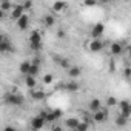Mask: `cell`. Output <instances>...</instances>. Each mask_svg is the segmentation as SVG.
I'll return each mask as SVG.
<instances>
[{
    "label": "cell",
    "mask_w": 131,
    "mask_h": 131,
    "mask_svg": "<svg viewBox=\"0 0 131 131\" xmlns=\"http://www.w3.org/2000/svg\"><path fill=\"white\" fill-rule=\"evenodd\" d=\"M3 100H5L6 105H11V106H20V105H23V102H25L23 96L19 94V93H8V94H5Z\"/></svg>",
    "instance_id": "obj_1"
},
{
    "label": "cell",
    "mask_w": 131,
    "mask_h": 131,
    "mask_svg": "<svg viewBox=\"0 0 131 131\" xmlns=\"http://www.w3.org/2000/svg\"><path fill=\"white\" fill-rule=\"evenodd\" d=\"M29 46H31V49H34V51H39V49L42 48V37H40V31L34 29V31L31 32V36H29Z\"/></svg>",
    "instance_id": "obj_2"
},
{
    "label": "cell",
    "mask_w": 131,
    "mask_h": 131,
    "mask_svg": "<svg viewBox=\"0 0 131 131\" xmlns=\"http://www.w3.org/2000/svg\"><path fill=\"white\" fill-rule=\"evenodd\" d=\"M117 106H119V114L129 119V116H131V103L126 99H123V100L117 102Z\"/></svg>",
    "instance_id": "obj_3"
},
{
    "label": "cell",
    "mask_w": 131,
    "mask_h": 131,
    "mask_svg": "<svg viewBox=\"0 0 131 131\" xmlns=\"http://www.w3.org/2000/svg\"><path fill=\"white\" fill-rule=\"evenodd\" d=\"M86 48H88V51H91V52H100V51L105 48V43H103L100 39H91V40L86 43Z\"/></svg>",
    "instance_id": "obj_4"
},
{
    "label": "cell",
    "mask_w": 131,
    "mask_h": 131,
    "mask_svg": "<svg viewBox=\"0 0 131 131\" xmlns=\"http://www.w3.org/2000/svg\"><path fill=\"white\" fill-rule=\"evenodd\" d=\"M45 125H46V122H45L42 117H39V116H34V117L29 120V126H31L34 131H39V129H42Z\"/></svg>",
    "instance_id": "obj_5"
},
{
    "label": "cell",
    "mask_w": 131,
    "mask_h": 131,
    "mask_svg": "<svg viewBox=\"0 0 131 131\" xmlns=\"http://www.w3.org/2000/svg\"><path fill=\"white\" fill-rule=\"evenodd\" d=\"M16 25H17V28H19L20 31L28 29V26H29V16L25 13L20 19H17V20H16Z\"/></svg>",
    "instance_id": "obj_6"
},
{
    "label": "cell",
    "mask_w": 131,
    "mask_h": 131,
    "mask_svg": "<svg viewBox=\"0 0 131 131\" xmlns=\"http://www.w3.org/2000/svg\"><path fill=\"white\" fill-rule=\"evenodd\" d=\"M105 32V26L103 23H96L91 29V39H100Z\"/></svg>",
    "instance_id": "obj_7"
},
{
    "label": "cell",
    "mask_w": 131,
    "mask_h": 131,
    "mask_svg": "<svg viewBox=\"0 0 131 131\" xmlns=\"http://www.w3.org/2000/svg\"><path fill=\"white\" fill-rule=\"evenodd\" d=\"M60 116H62V111H60V110H52V111H48L45 122H46V123H56V122L60 119Z\"/></svg>",
    "instance_id": "obj_8"
},
{
    "label": "cell",
    "mask_w": 131,
    "mask_h": 131,
    "mask_svg": "<svg viewBox=\"0 0 131 131\" xmlns=\"http://www.w3.org/2000/svg\"><path fill=\"white\" fill-rule=\"evenodd\" d=\"M8 51H13V45L3 34H0V52H8Z\"/></svg>",
    "instance_id": "obj_9"
},
{
    "label": "cell",
    "mask_w": 131,
    "mask_h": 131,
    "mask_svg": "<svg viewBox=\"0 0 131 131\" xmlns=\"http://www.w3.org/2000/svg\"><path fill=\"white\" fill-rule=\"evenodd\" d=\"M91 114H93V120H94L96 123H102V122H105L106 117H108V111H105V110H99V111L91 113Z\"/></svg>",
    "instance_id": "obj_10"
},
{
    "label": "cell",
    "mask_w": 131,
    "mask_h": 131,
    "mask_svg": "<svg viewBox=\"0 0 131 131\" xmlns=\"http://www.w3.org/2000/svg\"><path fill=\"white\" fill-rule=\"evenodd\" d=\"M123 45L122 43H119V42H113L111 45H110V52L113 54V56H122L123 54Z\"/></svg>",
    "instance_id": "obj_11"
},
{
    "label": "cell",
    "mask_w": 131,
    "mask_h": 131,
    "mask_svg": "<svg viewBox=\"0 0 131 131\" xmlns=\"http://www.w3.org/2000/svg\"><path fill=\"white\" fill-rule=\"evenodd\" d=\"M23 14H25V9H23L22 3H20V5H14V6H13V9H11V19L17 20V19H20Z\"/></svg>",
    "instance_id": "obj_12"
},
{
    "label": "cell",
    "mask_w": 131,
    "mask_h": 131,
    "mask_svg": "<svg viewBox=\"0 0 131 131\" xmlns=\"http://www.w3.org/2000/svg\"><path fill=\"white\" fill-rule=\"evenodd\" d=\"M88 110H90L91 113H96V111L102 110V100H100V99H97V97L91 99V100H90V103H88Z\"/></svg>",
    "instance_id": "obj_13"
},
{
    "label": "cell",
    "mask_w": 131,
    "mask_h": 131,
    "mask_svg": "<svg viewBox=\"0 0 131 131\" xmlns=\"http://www.w3.org/2000/svg\"><path fill=\"white\" fill-rule=\"evenodd\" d=\"M67 71H68V76L71 79H77L79 76H82V68L80 67H76V65H70V68Z\"/></svg>",
    "instance_id": "obj_14"
},
{
    "label": "cell",
    "mask_w": 131,
    "mask_h": 131,
    "mask_svg": "<svg viewBox=\"0 0 131 131\" xmlns=\"http://www.w3.org/2000/svg\"><path fill=\"white\" fill-rule=\"evenodd\" d=\"M46 97V93L43 91V90H39V88H34V90H31V99L32 100H43Z\"/></svg>",
    "instance_id": "obj_15"
},
{
    "label": "cell",
    "mask_w": 131,
    "mask_h": 131,
    "mask_svg": "<svg viewBox=\"0 0 131 131\" xmlns=\"http://www.w3.org/2000/svg\"><path fill=\"white\" fill-rule=\"evenodd\" d=\"M67 6H68V3H65V2H54V3H51L52 13H63L65 9H67Z\"/></svg>",
    "instance_id": "obj_16"
},
{
    "label": "cell",
    "mask_w": 131,
    "mask_h": 131,
    "mask_svg": "<svg viewBox=\"0 0 131 131\" xmlns=\"http://www.w3.org/2000/svg\"><path fill=\"white\" fill-rule=\"evenodd\" d=\"M79 122H80V119H77V117H68L67 120H65V126H67L68 129H71V131H74L76 126L79 125Z\"/></svg>",
    "instance_id": "obj_17"
},
{
    "label": "cell",
    "mask_w": 131,
    "mask_h": 131,
    "mask_svg": "<svg viewBox=\"0 0 131 131\" xmlns=\"http://www.w3.org/2000/svg\"><path fill=\"white\" fill-rule=\"evenodd\" d=\"M43 25H45L46 28H52V26L56 25V17H54V14H45V16H43Z\"/></svg>",
    "instance_id": "obj_18"
},
{
    "label": "cell",
    "mask_w": 131,
    "mask_h": 131,
    "mask_svg": "<svg viewBox=\"0 0 131 131\" xmlns=\"http://www.w3.org/2000/svg\"><path fill=\"white\" fill-rule=\"evenodd\" d=\"M29 67H31V62H29V60H23V62H20V65H19V71H20V74L28 76Z\"/></svg>",
    "instance_id": "obj_19"
},
{
    "label": "cell",
    "mask_w": 131,
    "mask_h": 131,
    "mask_svg": "<svg viewBox=\"0 0 131 131\" xmlns=\"http://www.w3.org/2000/svg\"><path fill=\"white\" fill-rule=\"evenodd\" d=\"M25 86L29 88V90L37 88V79H36V77H31V76H26V77H25Z\"/></svg>",
    "instance_id": "obj_20"
},
{
    "label": "cell",
    "mask_w": 131,
    "mask_h": 131,
    "mask_svg": "<svg viewBox=\"0 0 131 131\" xmlns=\"http://www.w3.org/2000/svg\"><path fill=\"white\" fill-rule=\"evenodd\" d=\"M13 3L11 2H6V0H5V2H0V11H3L5 14L6 13H11V9H13Z\"/></svg>",
    "instance_id": "obj_21"
},
{
    "label": "cell",
    "mask_w": 131,
    "mask_h": 131,
    "mask_svg": "<svg viewBox=\"0 0 131 131\" xmlns=\"http://www.w3.org/2000/svg\"><path fill=\"white\" fill-rule=\"evenodd\" d=\"M39 73H40V67H37V65H32V63H31L29 71H28V76H31V77H37ZM25 77H26V76H25Z\"/></svg>",
    "instance_id": "obj_22"
},
{
    "label": "cell",
    "mask_w": 131,
    "mask_h": 131,
    "mask_svg": "<svg viewBox=\"0 0 131 131\" xmlns=\"http://www.w3.org/2000/svg\"><path fill=\"white\" fill-rule=\"evenodd\" d=\"M79 86H80V85H79L77 82H68L67 85H65V90L74 93V91H79Z\"/></svg>",
    "instance_id": "obj_23"
},
{
    "label": "cell",
    "mask_w": 131,
    "mask_h": 131,
    "mask_svg": "<svg viewBox=\"0 0 131 131\" xmlns=\"http://www.w3.org/2000/svg\"><path fill=\"white\" fill-rule=\"evenodd\" d=\"M126 123H128V119L123 117V116H120V114H117V117H116V125H117V126H125Z\"/></svg>",
    "instance_id": "obj_24"
},
{
    "label": "cell",
    "mask_w": 131,
    "mask_h": 131,
    "mask_svg": "<svg viewBox=\"0 0 131 131\" xmlns=\"http://www.w3.org/2000/svg\"><path fill=\"white\" fill-rule=\"evenodd\" d=\"M88 126H90V123H88V122L80 120V122H79V125L76 126V129H74V131H88Z\"/></svg>",
    "instance_id": "obj_25"
},
{
    "label": "cell",
    "mask_w": 131,
    "mask_h": 131,
    "mask_svg": "<svg viewBox=\"0 0 131 131\" xmlns=\"http://www.w3.org/2000/svg\"><path fill=\"white\" fill-rule=\"evenodd\" d=\"M117 102H119V100H117L114 96H110V97L106 99V106H110V108H111V106H117Z\"/></svg>",
    "instance_id": "obj_26"
},
{
    "label": "cell",
    "mask_w": 131,
    "mask_h": 131,
    "mask_svg": "<svg viewBox=\"0 0 131 131\" xmlns=\"http://www.w3.org/2000/svg\"><path fill=\"white\" fill-rule=\"evenodd\" d=\"M52 80H54L52 74H45V76H43V83H45V85H51Z\"/></svg>",
    "instance_id": "obj_27"
},
{
    "label": "cell",
    "mask_w": 131,
    "mask_h": 131,
    "mask_svg": "<svg viewBox=\"0 0 131 131\" xmlns=\"http://www.w3.org/2000/svg\"><path fill=\"white\" fill-rule=\"evenodd\" d=\"M51 131H65V128L60 123H51Z\"/></svg>",
    "instance_id": "obj_28"
},
{
    "label": "cell",
    "mask_w": 131,
    "mask_h": 131,
    "mask_svg": "<svg viewBox=\"0 0 131 131\" xmlns=\"http://www.w3.org/2000/svg\"><path fill=\"white\" fill-rule=\"evenodd\" d=\"M22 6H23V9L26 11V9H31L34 5H32V2H23V3H22Z\"/></svg>",
    "instance_id": "obj_29"
},
{
    "label": "cell",
    "mask_w": 131,
    "mask_h": 131,
    "mask_svg": "<svg viewBox=\"0 0 131 131\" xmlns=\"http://www.w3.org/2000/svg\"><path fill=\"white\" fill-rule=\"evenodd\" d=\"M85 6H96V2L94 0H88V2H83Z\"/></svg>",
    "instance_id": "obj_30"
},
{
    "label": "cell",
    "mask_w": 131,
    "mask_h": 131,
    "mask_svg": "<svg viewBox=\"0 0 131 131\" xmlns=\"http://www.w3.org/2000/svg\"><path fill=\"white\" fill-rule=\"evenodd\" d=\"M57 37H59V39H65V31L59 29V31H57Z\"/></svg>",
    "instance_id": "obj_31"
},
{
    "label": "cell",
    "mask_w": 131,
    "mask_h": 131,
    "mask_svg": "<svg viewBox=\"0 0 131 131\" xmlns=\"http://www.w3.org/2000/svg\"><path fill=\"white\" fill-rule=\"evenodd\" d=\"M129 73H131V71H129V68H125V71H123V74H125V77H126V79L129 77Z\"/></svg>",
    "instance_id": "obj_32"
},
{
    "label": "cell",
    "mask_w": 131,
    "mask_h": 131,
    "mask_svg": "<svg viewBox=\"0 0 131 131\" xmlns=\"http://www.w3.org/2000/svg\"><path fill=\"white\" fill-rule=\"evenodd\" d=\"M3 131H17V129H16L14 126H6V128H5Z\"/></svg>",
    "instance_id": "obj_33"
},
{
    "label": "cell",
    "mask_w": 131,
    "mask_h": 131,
    "mask_svg": "<svg viewBox=\"0 0 131 131\" xmlns=\"http://www.w3.org/2000/svg\"><path fill=\"white\" fill-rule=\"evenodd\" d=\"M3 17H5V13H3V11H0V20H2Z\"/></svg>",
    "instance_id": "obj_34"
}]
</instances>
